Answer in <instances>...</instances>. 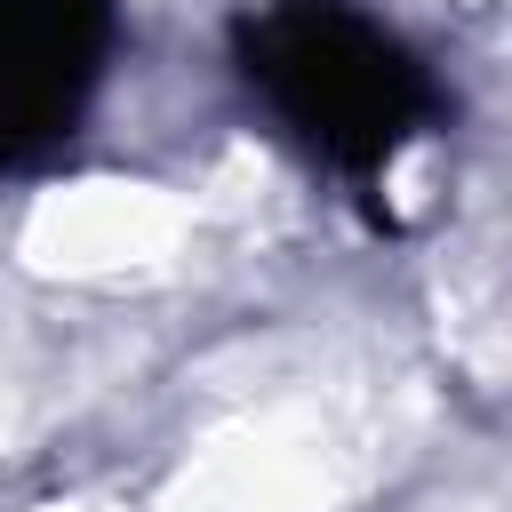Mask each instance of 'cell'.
<instances>
[{
  "mask_svg": "<svg viewBox=\"0 0 512 512\" xmlns=\"http://www.w3.org/2000/svg\"><path fill=\"white\" fill-rule=\"evenodd\" d=\"M232 56L248 88L344 176H376L432 112V72L344 0H272L240 16Z\"/></svg>",
  "mask_w": 512,
  "mask_h": 512,
  "instance_id": "cell-1",
  "label": "cell"
},
{
  "mask_svg": "<svg viewBox=\"0 0 512 512\" xmlns=\"http://www.w3.org/2000/svg\"><path fill=\"white\" fill-rule=\"evenodd\" d=\"M112 48V0H0V168L72 144Z\"/></svg>",
  "mask_w": 512,
  "mask_h": 512,
  "instance_id": "cell-2",
  "label": "cell"
}]
</instances>
